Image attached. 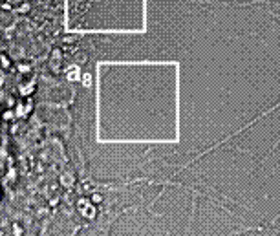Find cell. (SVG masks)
Listing matches in <instances>:
<instances>
[{"label":"cell","mask_w":280,"mask_h":236,"mask_svg":"<svg viewBox=\"0 0 280 236\" xmlns=\"http://www.w3.org/2000/svg\"><path fill=\"white\" fill-rule=\"evenodd\" d=\"M147 0H66L70 33H143Z\"/></svg>","instance_id":"cell-1"}]
</instances>
